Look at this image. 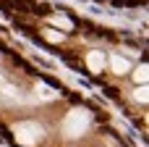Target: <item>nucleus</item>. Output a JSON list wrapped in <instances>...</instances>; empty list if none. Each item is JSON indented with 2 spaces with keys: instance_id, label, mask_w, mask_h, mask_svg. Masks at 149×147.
Instances as JSON below:
<instances>
[{
  "instance_id": "nucleus-1",
  "label": "nucleus",
  "mask_w": 149,
  "mask_h": 147,
  "mask_svg": "<svg viewBox=\"0 0 149 147\" xmlns=\"http://www.w3.org/2000/svg\"><path fill=\"white\" fill-rule=\"evenodd\" d=\"M86 126H89V116L84 110H73V113H68V118L63 124V132H65V137H79V134L86 132Z\"/></svg>"
},
{
  "instance_id": "nucleus-2",
  "label": "nucleus",
  "mask_w": 149,
  "mask_h": 147,
  "mask_svg": "<svg viewBox=\"0 0 149 147\" xmlns=\"http://www.w3.org/2000/svg\"><path fill=\"white\" fill-rule=\"evenodd\" d=\"M39 139H42V129L37 124H18L16 126V142L31 147V145H37Z\"/></svg>"
},
{
  "instance_id": "nucleus-3",
  "label": "nucleus",
  "mask_w": 149,
  "mask_h": 147,
  "mask_svg": "<svg viewBox=\"0 0 149 147\" xmlns=\"http://www.w3.org/2000/svg\"><path fill=\"white\" fill-rule=\"evenodd\" d=\"M89 66H92V71H100L102 68V55L100 53H89Z\"/></svg>"
},
{
  "instance_id": "nucleus-4",
  "label": "nucleus",
  "mask_w": 149,
  "mask_h": 147,
  "mask_svg": "<svg viewBox=\"0 0 149 147\" xmlns=\"http://www.w3.org/2000/svg\"><path fill=\"white\" fill-rule=\"evenodd\" d=\"M113 68H115L118 74H126V71H128V60H123V58H113Z\"/></svg>"
},
{
  "instance_id": "nucleus-5",
  "label": "nucleus",
  "mask_w": 149,
  "mask_h": 147,
  "mask_svg": "<svg viewBox=\"0 0 149 147\" xmlns=\"http://www.w3.org/2000/svg\"><path fill=\"white\" fill-rule=\"evenodd\" d=\"M144 79H147V68H144V66H141V68H139V71H136V82H144Z\"/></svg>"
},
{
  "instance_id": "nucleus-6",
  "label": "nucleus",
  "mask_w": 149,
  "mask_h": 147,
  "mask_svg": "<svg viewBox=\"0 0 149 147\" xmlns=\"http://www.w3.org/2000/svg\"><path fill=\"white\" fill-rule=\"evenodd\" d=\"M136 97H139V100L144 103V100H147V89H136Z\"/></svg>"
}]
</instances>
